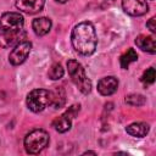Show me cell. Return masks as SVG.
I'll use <instances>...</instances> for the list:
<instances>
[{
  "mask_svg": "<svg viewBox=\"0 0 156 156\" xmlns=\"http://www.w3.org/2000/svg\"><path fill=\"white\" fill-rule=\"evenodd\" d=\"M71 43L78 54L83 56L93 55L98 45V35L94 24L89 21L76 24L71 33Z\"/></svg>",
  "mask_w": 156,
  "mask_h": 156,
  "instance_id": "6da1fadb",
  "label": "cell"
},
{
  "mask_svg": "<svg viewBox=\"0 0 156 156\" xmlns=\"http://www.w3.org/2000/svg\"><path fill=\"white\" fill-rule=\"evenodd\" d=\"M50 138L49 133L41 128H37L30 130L23 140L26 152L29 155H38L40 154L48 145H49Z\"/></svg>",
  "mask_w": 156,
  "mask_h": 156,
  "instance_id": "7a4b0ae2",
  "label": "cell"
},
{
  "mask_svg": "<svg viewBox=\"0 0 156 156\" xmlns=\"http://www.w3.org/2000/svg\"><path fill=\"white\" fill-rule=\"evenodd\" d=\"M67 69H68V74L72 82L78 88V90L83 93L84 95L89 94L91 91V80L88 78L83 66L77 60H68Z\"/></svg>",
  "mask_w": 156,
  "mask_h": 156,
  "instance_id": "3957f363",
  "label": "cell"
},
{
  "mask_svg": "<svg viewBox=\"0 0 156 156\" xmlns=\"http://www.w3.org/2000/svg\"><path fill=\"white\" fill-rule=\"evenodd\" d=\"M26 105L34 113L44 111L48 106L51 105V90H46V89L32 90L30 93H28L26 98Z\"/></svg>",
  "mask_w": 156,
  "mask_h": 156,
  "instance_id": "277c9868",
  "label": "cell"
},
{
  "mask_svg": "<svg viewBox=\"0 0 156 156\" xmlns=\"http://www.w3.org/2000/svg\"><path fill=\"white\" fill-rule=\"evenodd\" d=\"M24 26V18L20 12H5L0 16V30H21Z\"/></svg>",
  "mask_w": 156,
  "mask_h": 156,
  "instance_id": "5b68a950",
  "label": "cell"
},
{
  "mask_svg": "<svg viewBox=\"0 0 156 156\" xmlns=\"http://www.w3.org/2000/svg\"><path fill=\"white\" fill-rule=\"evenodd\" d=\"M30 50H32V43L30 41L23 40V41L18 43L11 50V52L9 55V62L12 66H20V65H22L27 60V57L29 56Z\"/></svg>",
  "mask_w": 156,
  "mask_h": 156,
  "instance_id": "8992f818",
  "label": "cell"
},
{
  "mask_svg": "<svg viewBox=\"0 0 156 156\" xmlns=\"http://www.w3.org/2000/svg\"><path fill=\"white\" fill-rule=\"evenodd\" d=\"M26 38H27V33L24 29L11 30V32L0 30V48H4V49L13 48L18 43L26 40Z\"/></svg>",
  "mask_w": 156,
  "mask_h": 156,
  "instance_id": "52a82bcc",
  "label": "cell"
},
{
  "mask_svg": "<svg viewBox=\"0 0 156 156\" xmlns=\"http://www.w3.org/2000/svg\"><path fill=\"white\" fill-rule=\"evenodd\" d=\"M122 9L127 15L139 17L149 11V5L146 0H122Z\"/></svg>",
  "mask_w": 156,
  "mask_h": 156,
  "instance_id": "ba28073f",
  "label": "cell"
},
{
  "mask_svg": "<svg viewBox=\"0 0 156 156\" xmlns=\"http://www.w3.org/2000/svg\"><path fill=\"white\" fill-rule=\"evenodd\" d=\"M17 10L27 15H34L44 9L45 0H16L15 2Z\"/></svg>",
  "mask_w": 156,
  "mask_h": 156,
  "instance_id": "9c48e42d",
  "label": "cell"
},
{
  "mask_svg": "<svg viewBox=\"0 0 156 156\" xmlns=\"http://www.w3.org/2000/svg\"><path fill=\"white\" fill-rule=\"evenodd\" d=\"M118 89V79L113 76H107L98 82V91L102 96H110Z\"/></svg>",
  "mask_w": 156,
  "mask_h": 156,
  "instance_id": "30bf717a",
  "label": "cell"
},
{
  "mask_svg": "<svg viewBox=\"0 0 156 156\" xmlns=\"http://www.w3.org/2000/svg\"><path fill=\"white\" fill-rule=\"evenodd\" d=\"M134 43L140 50H143L145 52H149V54H152V55L156 52V41H155V38L152 35L140 34L135 38Z\"/></svg>",
  "mask_w": 156,
  "mask_h": 156,
  "instance_id": "8fae6325",
  "label": "cell"
},
{
  "mask_svg": "<svg viewBox=\"0 0 156 156\" xmlns=\"http://www.w3.org/2000/svg\"><path fill=\"white\" fill-rule=\"evenodd\" d=\"M51 26H52V22L48 17H38V18H34L32 22V28L38 37L46 35L50 32Z\"/></svg>",
  "mask_w": 156,
  "mask_h": 156,
  "instance_id": "7c38bea8",
  "label": "cell"
},
{
  "mask_svg": "<svg viewBox=\"0 0 156 156\" xmlns=\"http://www.w3.org/2000/svg\"><path fill=\"white\" fill-rule=\"evenodd\" d=\"M150 127L145 122H134L126 127V132L134 138H144L147 135Z\"/></svg>",
  "mask_w": 156,
  "mask_h": 156,
  "instance_id": "4fadbf2b",
  "label": "cell"
},
{
  "mask_svg": "<svg viewBox=\"0 0 156 156\" xmlns=\"http://www.w3.org/2000/svg\"><path fill=\"white\" fill-rule=\"evenodd\" d=\"M51 124H52V127L55 128L56 132H58V133H66L72 127V118L68 117L66 113H62L61 116L56 117L52 121Z\"/></svg>",
  "mask_w": 156,
  "mask_h": 156,
  "instance_id": "5bb4252c",
  "label": "cell"
},
{
  "mask_svg": "<svg viewBox=\"0 0 156 156\" xmlns=\"http://www.w3.org/2000/svg\"><path fill=\"white\" fill-rule=\"evenodd\" d=\"M66 104V93L62 87H55L51 90V106L54 108H61Z\"/></svg>",
  "mask_w": 156,
  "mask_h": 156,
  "instance_id": "9a60e30c",
  "label": "cell"
},
{
  "mask_svg": "<svg viewBox=\"0 0 156 156\" xmlns=\"http://www.w3.org/2000/svg\"><path fill=\"white\" fill-rule=\"evenodd\" d=\"M136 60H138V54H136V51H135L134 49L129 48L124 54L121 55V57H119V65H121V67H122L123 69H127V68L129 67V65L133 63V62H135Z\"/></svg>",
  "mask_w": 156,
  "mask_h": 156,
  "instance_id": "2e32d148",
  "label": "cell"
},
{
  "mask_svg": "<svg viewBox=\"0 0 156 156\" xmlns=\"http://www.w3.org/2000/svg\"><path fill=\"white\" fill-rule=\"evenodd\" d=\"M65 74V69L63 67L61 66V63H52L50 69H49V78L52 79V80H58L63 77Z\"/></svg>",
  "mask_w": 156,
  "mask_h": 156,
  "instance_id": "e0dca14e",
  "label": "cell"
},
{
  "mask_svg": "<svg viewBox=\"0 0 156 156\" xmlns=\"http://www.w3.org/2000/svg\"><path fill=\"white\" fill-rule=\"evenodd\" d=\"M126 102L130 106H143L146 102V99L141 94H129L126 96Z\"/></svg>",
  "mask_w": 156,
  "mask_h": 156,
  "instance_id": "ac0fdd59",
  "label": "cell"
},
{
  "mask_svg": "<svg viewBox=\"0 0 156 156\" xmlns=\"http://www.w3.org/2000/svg\"><path fill=\"white\" fill-rule=\"evenodd\" d=\"M155 78H156V71L154 67H149L147 69L144 71V73L141 74V78L140 80L145 84V85H150L155 82Z\"/></svg>",
  "mask_w": 156,
  "mask_h": 156,
  "instance_id": "d6986e66",
  "label": "cell"
},
{
  "mask_svg": "<svg viewBox=\"0 0 156 156\" xmlns=\"http://www.w3.org/2000/svg\"><path fill=\"white\" fill-rule=\"evenodd\" d=\"M79 110H80V105H72L65 113L68 116V117H71V118H73L74 116H77L78 115V112H79Z\"/></svg>",
  "mask_w": 156,
  "mask_h": 156,
  "instance_id": "ffe728a7",
  "label": "cell"
},
{
  "mask_svg": "<svg viewBox=\"0 0 156 156\" xmlns=\"http://www.w3.org/2000/svg\"><path fill=\"white\" fill-rule=\"evenodd\" d=\"M146 28L154 34V33H156V17L155 16H152L147 22H146Z\"/></svg>",
  "mask_w": 156,
  "mask_h": 156,
  "instance_id": "44dd1931",
  "label": "cell"
},
{
  "mask_svg": "<svg viewBox=\"0 0 156 156\" xmlns=\"http://www.w3.org/2000/svg\"><path fill=\"white\" fill-rule=\"evenodd\" d=\"M56 2H58V4H65V2H67L68 0H55Z\"/></svg>",
  "mask_w": 156,
  "mask_h": 156,
  "instance_id": "7402d4cb",
  "label": "cell"
},
{
  "mask_svg": "<svg viewBox=\"0 0 156 156\" xmlns=\"http://www.w3.org/2000/svg\"><path fill=\"white\" fill-rule=\"evenodd\" d=\"M87 154H93V155H96V152H95V151H85L83 155H87Z\"/></svg>",
  "mask_w": 156,
  "mask_h": 156,
  "instance_id": "603a6c76",
  "label": "cell"
}]
</instances>
